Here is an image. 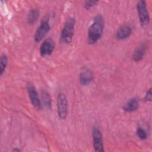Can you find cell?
<instances>
[{"label": "cell", "instance_id": "13", "mask_svg": "<svg viewBox=\"0 0 152 152\" xmlns=\"http://www.w3.org/2000/svg\"><path fill=\"white\" fill-rule=\"evenodd\" d=\"M40 12L38 9L34 8L31 10L27 16V22L29 25H34L37 21L39 17Z\"/></svg>", "mask_w": 152, "mask_h": 152}, {"label": "cell", "instance_id": "4", "mask_svg": "<svg viewBox=\"0 0 152 152\" xmlns=\"http://www.w3.org/2000/svg\"><path fill=\"white\" fill-rule=\"evenodd\" d=\"M56 105L59 117L61 119H65L68 115V101L64 93H60L58 94Z\"/></svg>", "mask_w": 152, "mask_h": 152}, {"label": "cell", "instance_id": "9", "mask_svg": "<svg viewBox=\"0 0 152 152\" xmlns=\"http://www.w3.org/2000/svg\"><path fill=\"white\" fill-rule=\"evenodd\" d=\"M93 77L94 74L92 70L88 68H84L80 74V83L83 86H87L93 81Z\"/></svg>", "mask_w": 152, "mask_h": 152}, {"label": "cell", "instance_id": "8", "mask_svg": "<svg viewBox=\"0 0 152 152\" xmlns=\"http://www.w3.org/2000/svg\"><path fill=\"white\" fill-rule=\"evenodd\" d=\"M27 90L31 104L37 110H40L42 107V104L35 87L31 85H30L28 86Z\"/></svg>", "mask_w": 152, "mask_h": 152}, {"label": "cell", "instance_id": "5", "mask_svg": "<svg viewBox=\"0 0 152 152\" xmlns=\"http://www.w3.org/2000/svg\"><path fill=\"white\" fill-rule=\"evenodd\" d=\"M92 137H93V144L94 150L98 152H103V143L102 134L101 131L99 127L95 126L92 131Z\"/></svg>", "mask_w": 152, "mask_h": 152}, {"label": "cell", "instance_id": "15", "mask_svg": "<svg viewBox=\"0 0 152 152\" xmlns=\"http://www.w3.org/2000/svg\"><path fill=\"white\" fill-rule=\"evenodd\" d=\"M8 64V58L5 54H2L0 58V75L4 72Z\"/></svg>", "mask_w": 152, "mask_h": 152}, {"label": "cell", "instance_id": "3", "mask_svg": "<svg viewBox=\"0 0 152 152\" xmlns=\"http://www.w3.org/2000/svg\"><path fill=\"white\" fill-rule=\"evenodd\" d=\"M137 10L142 27L147 26L150 22V17L148 13L146 2L144 1H140L137 4Z\"/></svg>", "mask_w": 152, "mask_h": 152}, {"label": "cell", "instance_id": "10", "mask_svg": "<svg viewBox=\"0 0 152 152\" xmlns=\"http://www.w3.org/2000/svg\"><path fill=\"white\" fill-rule=\"evenodd\" d=\"M132 33V28L129 25L125 24L121 26L116 32V38L123 40L128 38Z\"/></svg>", "mask_w": 152, "mask_h": 152}, {"label": "cell", "instance_id": "17", "mask_svg": "<svg viewBox=\"0 0 152 152\" xmlns=\"http://www.w3.org/2000/svg\"><path fill=\"white\" fill-rule=\"evenodd\" d=\"M98 3H99V1H86L84 3V6L86 10H88L94 7L95 6H96Z\"/></svg>", "mask_w": 152, "mask_h": 152}, {"label": "cell", "instance_id": "1", "mask_svg": "<svg viewBox=\"0 0 152 152\" xmlns=\"http://www.w3.org/2000/svg\"><path fill=\"white\" fill-rule=\"evenodd\" d=\"M104 28V22L100 14L96 15L92 24L88 29V43L93 45L97 42L102 37Z\"/></svg>", "mask_w": 152, "mask_h": 152}, {"label": "cell", "instance_id": "2", "mask_svg": "<svg viewBox=\"0 0 152 152\" xmlns=\"http://www.w3.org/2000/svg\"><path fill=\"white\" fill-rule=\"evenodd\" d=\"M75 20L74 17L68 18L61 30V42L64 44H69L71 42L74 33Z\"/></svg>", "mask_w": 152, "mask_h": 152}, {"label": "cell", "instance_id": "11", "mask_svg": "<svg viewBox=\"0 0 152 152\" xmlns=\"http://www.w3.org/2000/svg\"><path fill=\"white\" fill-rule=\"evenodd\" d=\"M147 44L145 43H143L136 48L132 55L133 60L134 61L139 62L143 58V56L147 49Z\"/></svg>", "mask_w": 152, "mask_h": 152}, {"label": "cell", "instance_id": "7", "mask_svg": "<svg viewBox=\"0 0 152 152\" xmlns=\"http://www.w3.org/2000/svg\"><path fill=\"white\" fill-rule=\"evenodd\" d=\"M55 47V42L50 37L46 39L40 47V53L42 56L50 55L54 50Z\"/></svg>", "mask_w": 152, "mask_h": 152}, {"label": "cell", "instance_id": "14", "mask_svg": "<svg viewBox=\"0 0 152 152\" xmlns=\"http://www.w3.org/2000/svg\"><path fill=\"white\" fill-rule=\"evenodd\" d=\"M41 97L44 105L48 109H51L52 100L49 94L45 90L41 91Z\"/></svg>", "mask_w": 152, "mask_h": 152}, {"label": "cell", "instance_id": "18", "mask_svg": "<svg viewBox=\"0 0 152 152\" xmlns=\"http://www.w3.org/2000/svg\"><path fill=\"white\" fill-rule=\"evenodd\" d=\"M151 88H150L146 93V94L145 96L144 99L145 101H151L152 100V96H151Z\"/></svg>", "mask_w": 152, "mask_h": 152}, {"label": "cell", "instance_id": "12", "mask_svg": "<svg viewBox=\"0 0 152 152\" xmlns=\"http://www.w3.org/2000/svg\"><path fill=\"white\" fill-rule=\"evenodd\" d=\"M139 106V100L137 97L130 99L123 106V110L126 112H132L136 110Z\"/></svg>", "mask_w": 152, "mask_h": 152}, {"label": "cell", "instance_id": "16", "mask_svg": "<svg viewBox=\"0 0 152 152\" xmlns=\"http://www.w3.org/2000/svg\"><path fill=\"white\" fill-rule=\"evenodd\" d=\"M137 134L141 140H146L147 138V134L145 130L141 127H138L137 129Z\"/></svg>", "mask_w": 152, "mask_h": 152}, {"label": "cell", "instance_id": "19", "mask_svg": "<svg viewBox=\"0 0 152 152\" xmlns=\"http://www.w3.org/2000/svg\"><path fill=\"white\" fill-rule=\"evenodd\" d=\"M12 151H17V152H19V151H20V149H17V148H14V150H12Z\"/></svg>", "mask_w": 152, "mask_h": 152}, {"label": "cell", "instance_id": "6", "mask_svg": "<svg viewBox=\"0 0 152 152\" xmlns=\"http://www.w3.org/2000/svg\"><path fill=\"white\" fill-rule=\"evenodd\" d=\"M50 29V27L49 21L47 20H43L35 32L34 36V41L36 42H40L46 36Z\"/></svg>", "mask_w": 152, "mask_h": 152}]
</instances>
